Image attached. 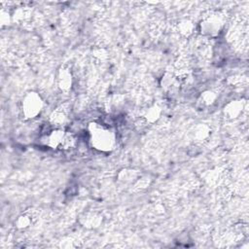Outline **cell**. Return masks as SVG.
I'll return each mask as SVG.
<instances>
[{"label": "cell", "instance_id": "cell-1", "mask_svg": "<svg viewBox=\"0 0 249 249\" xmlns=\"http://www.w3.org/2000/svg\"><path fill=\"white\" fill-rule=\"evenodd\" d=\"M89 140L92 147L101 152H110L116 145L115 134L107 127L99 124L89 125Z\"/></svg>", "mask_w": 249, "mask_h": 249}, {"label": "cell", "instance_id": "cell-2", "mask_svg": "<svg viewBox=\"0 0 249 249\" xmlns=\"http://www.w3.org/2000/svg\"><path fill=\"white\" fill-rule=\"evenodd\" d=\"M226 19L225 15L220 12H212L204 16L198 23V28L204 37H216L224 28Z\"/></svg>", "mask_w": 249, "mask_h": 249}, {"label": "cell", "instance_id": "cell-3", "mask_svg": "<svg viewBox=\"0 0 249 249\" xmlns=\"http://www.w3.org/2000/svg\"><path fill=\"white\" fill-rule=\"evenodd\" d=\"M44 100L36 91L26 92L20 101V112L24 119L33 120L43 111Z\"/></svg>", "mask_w": 249, "mask_h": 249}, {"label": "cell", "instance_id": "cell-4", "mask_svg": "<svg viewBox=\"0 0 249 249\" xmlns=\"http://www.w3.org/2000/svg\"><path fill=\"white\" fill-rule=\"evenodd\" d=\"M246 111V102L241 99H234L228 102L224 107V116L227 120L234 121L240 118Z\"/></svg>", "mask_w": 249, "mask_h": 249}, {"label": "cell", "instance_id": "cell-5", "mask_svg": "<svg viewBox=\"0 0 249 249\" xmlns=\"http://www.w3.org/2000/svg\"><path fill=\"white\" fill-rule=\"evenodd\" d=\"M73 74L68 66H61L56 73V85L62 92H68L73 87Z\"/></svg>", "mask_w": 249, "mask_h": 249}, {"label": "cell", "instance_id": "cell-6", "mask_svg": "<svg viewBox=\"0 0 249 249\" xmlns=\"http://www.w3.org/2000/svg\"><path fill=\"white\" fill-rule=\"evenodd\" d=\"M66 131L63 128H53L46 135L47 145L53 149H60Z\"/></svg>", "mask_w": 249, "mask_h": 249}, {"label": "cell", "instance_id": "cell-7", "mask_svg": "<svg viewBox=\"0 0 249 249\" xmlns=\"http://www.w3.org/2000/svg\"><path fill=\"white\" fill-rule=\"evenodd\" d=\"M68 121V111L64 106L56 108L50 115V124L54 126V128H62V126Z\"/></svg>", "mask_w": 249, "mask_h": 249}, {"label": "cell", "instance_id": "cell-8", "mask_svg": "<svg viewBox=\"0 0 249 249\" xmlns=\"http://www.w3.org/2000/svg\"><path fill=\"white\" fill-rule=\"evenodd\" d=\"M211 134V128L206 124H197L192 130V137L196 143H203L208 140Z\"/></svg>", "mask_w": 249, "mask_h": 249}, {"label": "cell", "instance_id": "cell-9", "mask_svg": "<svg viewBox=\"0 0 249 249\" xmlns=\"http://www.w3.org/2000/svg\"><path fill=\"white\" fill-rule=\"evenodd\" d=\"M160 87L165 91H172L176 89L180 84V80L175 72H165L160 81Z\"/></svg>", "mask_w": 249, "mask_h": 249}, {"label": "cell", "instance_id": "cell-10", "mask_svg": "<svg viewBox=\"0 0 249 249\" xmlns=\"http://www.w3.org/2000/svg\"><path fill=\"white\" fill-rule=\"evenodd\" d=\"M161 113H162V110L159 104H152V105H149L144 110L141 118L145 121L147 124H154L160 119Z\"/></svg>", "mask_w": 249, "mask_h": 249}, {"label": "cell", "instance_id": "cell-11", "mask_svg": "<svg viewBox=\"0 0 249 249\" xmlns=\"http://www.w3.org/2000/svg\"><path fill=\"white\" fill-rule=\"evenodd\" d=\"M195 23L191 18H182L176 24V30L182 37H190L195 31Z\"/></svg>", "mask_w": 249, "mask_h": 249}, {"label": "cell", "instance_id": "cell-12", "mask_svg": "<svg viewBox=\"0 0 249 249\" xmlns=\"http://www.w3.org/2000/svg\"><path fill=\"white\" fill-rule=\"evenodd\" d=\"M35 217H36V215H35L34 211H31V210L26 211V212L20 214L17 218L15 225H16L17 229H18V230H26L35 221V219H36Z\"/></svg>", "mask_w": 249, "mask_h": 249}, {"label": "cell", "instance_id": "cell-13", "mask_svg": "<svg viewBox=\"0 0 249 249\" xmlns=\"http://www.w3.org/2000/svg\"><path fill=\"white\" fill-rule=\"evenodd\" d=\"M13 20L19 24H25L28 23L32 18V12L29 8L21 7L17 9L14 14H12Z\"/></svg>", "mask_w": 249, "mask_h": 249}, {"label": "cell", "instance_id": "cell-14", "mask_svg": "<svg viewBox=\"0 0 249 249\" xmlns=\"http://www.w3.org/2000/svg\"><path fill=\"white\" fill-rule=\"evenodd\" d=\"M217 97H218V95H217L216 91H214L212 89H207V90H204L203 92H201V94L199 95V98H198V102L201 104V106L208 107V106L213 105L216 102Z\"/></svg>", "mask_w": 249, "mask_h": 249}, {"label": "cell", "instance_id": "cell-15", "mask_svg": "<svg viewBox=\"0 0 249 249\" xmlns=\"http://www.w3.org/2000/svg\"><path fill=\"white\" fill-rule=\"evenodd\" d=\"M118 178H119V181L127 184V183H133V182L137 181L138 175L134 170L124 169L119 173Z\"/></svg>", "mask_w": 249, "mask_h": 249}, {"label": "cell", "instance_id": "cell-16", "mask_svg": "<svg viewBox=\"0 0 249 249\" xmlns=\"http://www.w3.org/2000/svg\"><path fill=\"white\" fill-rule=\"evenodd\" d=\"M92 57L98 63H103L108 58V52L104 47H96L92 51Z\"/></svg>", "mask_w": 249, "mask_h": 249}, {"label": "cell", "instance_id": "cell-17", "mask_svg": "<svg viewBox=\"0 0 249 249\" xmlns=\"http://www.w3.org/2000/svg\"><path fill=\"white\" fill-rule=\"evenodd\" d=\"M75 145H76V138H75V136L72 133H70V132H66L60 149L68 150V149L73 148Z\"/></svg>", "mask_w": 249, "mask_h": 249}, {"label": "cell", "instance_id": "cell-18", "mask_svg": "<svg viewBox=\"0 0 249 249\" xmlns=\"http://www.w3.org/2000/svg\"><path fill=\"white\" fill-rule=\"evenodd\" d=\"M99 221H100V217H98L97 215L95 214H91V215H88L86 218H85V225L87 227H90V228H93V227H97L98 224H99Z\"/></svg>", "mask_w": 249, "mask_h": 249}, {"label": "cell", "instance_id": "cell-19", "mask_svg": "<svg viewBox=\"0 0 249 249\" xmlns=\"http://www.w3.org/2000/svg\"><path fill=\"white\" fill-rule=\"evenodd\" d=\"M0 15H1V16H0V21H1V25H2V26H5V25L10 24V22L13 20L12 15H11L7 10L2 9Z\"/></svg>", "mask_w": 249, "mask_h": 249}]
</instances>
